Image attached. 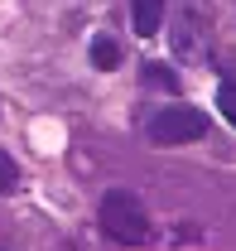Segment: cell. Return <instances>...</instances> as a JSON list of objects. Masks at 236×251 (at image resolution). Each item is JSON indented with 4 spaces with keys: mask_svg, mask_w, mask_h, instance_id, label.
<instances>
[{
    "mask_svg": "<svg viewBox=\"0 0 236 251\" xmlns=\"http://www.w3.org/2000/svg\"><path fill=\"white\" fill-rule=\"evenodd\" d=\"M96 222H101V232H106L111 242H120V247H145L149 237H154L145 203H140L135 193H125V188H111V193L101 198Z\"/></svg>",
    "mask_w": 236,
    "mask_h": 251,
    "instance_id": "cell-1",
    "label": "cell"
},
{
    "mask_svg": "<svg viewBox=\"0 0 236 251\" xmlns=\"http://www.w3.org/2000/svg\"><path fill=\"white\" fill-rule=\"evenodd\" d=\"M203 135H207V116L198 106H164L149 121V140L154 145H188V140H203Z\"/></svg>",
    "mask_w": 236,
    "mask_h": 251,
    "instance_id": "cell-2",
    "label": "cell"
},
{
    "mask_svg": "<svg viewBox=\"0 0 236 251\" xmlns=\"http://www.w3.org/2000/svg\"><path fill=\"white\" fill-rule=\"evenodd\" d=\"M164 5H169V0H130V25H135L140 39H154V34H159V25H164Z\"/></svg>",
    "mask_w": 236,
    "mask_h": 251,
    "instance_id": "cell-3",
    "label": "cell"
},
{
    "mask_svg": "<svg viewBox=\"0 0 236 251\" xmlns=\"http://www.w3.org/2000/svg\"><path fill=\"white\" fill-rule=\"evenodd\" d=\"M174 49H178V58H203V25H193V15H178Z\"/></svg>",
    "mask_w": 236,
    "mask_h": 251,
    "instance_id": "cell-4",
    "label": "cell"
},
{
    "mask_svg": "<svg viewBox=\"0 0 236 251\" xmlns=\"http://www.w3.org/2000/svg\"><path fill=\"white\" fill-rule=\"evenodd\" d=\"M92 63L106 73V68H120V49H116V39H106V34H96L92 39Z\"/></svg>",
    "mask_w": 236,
    "mask_h": 251,
    "instance_id": "cell-5",
    "label": "cell"
},
{
    "mask_svg": "<svg viewBox=\"0 0 236 251\" xmlns=\"http://www.w3.org/2000/svg\"><path fill=\"white\" fill-rule=\"evenodd\" d=\"M217 106H222V116L236 126V82H232V77H222V87H217Z\"/></svg>",
    "mask_w": 236,
    "mask_h": 251,
    "instance_id": "cell-6",
    "label": "cell"
},
{
    "mask_svg": "<svg viewBox=\"0 0 236 251\" xmlns=\"http://www.w3.org/2000/svg\"><path fill=\"white\" fill-rule=\"evenodd\" d=\"M145 82H149V87H164V92H178V77L164 73L159 63H145Z\"/></svg>",
    "mask_w": 236,
    "mask_h": 251,
    "instance_id": "cell-7",
    "label": "cell"
},
{
    "mask_svg": "<svg viewBox=\"0 0 236 251\" xmlns=\"http://www.w3.org/2000/svg\"><path fill=\"white\" fill-rule=\"evenodd\" d=\"M10 188H20V164L0 150V193H10Z\"/></svg>",
    "mask_w": 236,
    "mask_h": 251,
    "instance_id": "cell-8",
    "label": "cell"
}]
</instances>
